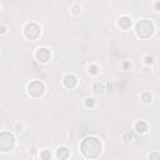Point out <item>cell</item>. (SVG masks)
Listing matches in <instances>:
<instances>
[{
    "instance_id": "obj_1",
    "label": "cell",
    "mask_w": 160,
    "mask_h": 160,
    "mask_svg": "<svg viewBox=\"0 0 160 160\" xmlns=\"http://www.w3.org/2000/svg\"><path fill=\"white\" fill-rule=\"evenodd\" d=\"M81 151L86 158H96L101 151V144L96 138H86L81 143Z\"/></svg>"
},
{
    "instance_id": "obj_2",
    "label": "cell",
    "mask_w": 160,
    "mask_h": 160,
    "mask_svg": "<svg viewBox=\"0 0 160 160\" xmlns=\"http://www.w3.org/2000/svg\"><path fill=\"white\" fill-rule=\"evenodd\" d=\"M14 146V138L9 133H3L0 134V150L9 151Z\"/></svg>"
},
{
    "instance_id": "obj_3",
    "label": "cell",
    "mask_w": 160,
    "mask_h": 160,
    "mask_svg": "<svg viewBox=\"0 0 160 160\" xmlns=\"http://www.w3.org/2000/svg\"><path fill=\"white\" fill-rule=\"evenodd\" d=\"M136 30H138V34L142 38H148L151 33H153L154 26H153V24H151L150 21L143 20V21L138 23V25H136Z\"/></svg>"
},
{
    "instance_id": "obj_4",
    "label": "cell",
    "mask_w": 160,
    "mask_h": 160,
    "mask_svg": "<svg viewBox=\"0 0 160 160\" xmlns=\"http://www.w3.org/2000/svg\"><path fill=\"white\" fill-rule=\"evenodd\" d=\"M29 93L33 96H40L44 93V84L40 81H33L29 85Z\"/></svg>"
},
{
    "instance_id": "obj_5",
    "label": "cell",
    "mask_w": 160,
    "mask_h": 160,
    "mask_svg": "<svg viewBox=\"0 0 160 160\" xmlns=\"http://www.w3.org/2000/svg\"><path fill=\"white\" fill-rule=\"evenodd\" d=\"M39 33H40L39 26H38L36 24H34V23L28 24L25 26V35L28 38H30V39H35V38L39 35Z\"/></svg>"
},
{
    "instance_id": "obj_6",
    "label": "cell",
    "mask_w": 160,
    "mask_h": 160,
    "mask_svg": "<svg viewBox=\"0 0 160 160\" xmlns=\"http://www.w3.org/2000/svg\"><path fill=\"white\" fill-rule=\"evenodd\" d=\"M49 58H50V51H49L48 49L41 48V49H39V50L36 51V59L39 60V62L46 63L49 60Z\"/></svg>"
},
{
    "instance_id": "obj_7",
    "label": "cell",
    "mask_w": 160,
    "mask_h": 160,
    "mask_svg": "<svg viewBox=\"0 0 160 160\" xmlns=\"http://www.w3.org/2000/svg\"><path fill=\"white\" fill-rule=\"evenodd\" d=\"M75 84H77V78H75L74 75H66V77L64 78V85H65L68 89L74 88Z\"/></svg>"
},
{
    "instance_id": "obj_8",
    "label": "cell",
    "mask_w": 160,
    "mask_h": 160,
    "mask_svg": "<svg viewBox=\"0 0 160 160\" xmlns=\"http://www.w3.org/2000/svg\"><path fill=\"white\" fill-rule=\"evenodd\" d=\"M56 155H58V158L60 160H65L68 157H69V150H68L66 148H59Z\"/></svg>"
},
{
    "instance_id": "obj_9",
    "label": "cell",
    "mask_w": 160,
    "mask_h": 160,
    "mask_svg": "<svg viewBox=\"0 0 160 160\" xmlns=\"http://www.w3.org/2000/svg\"><path fill=\"white\" fill-rule=\"evenodd\" d=\"M119 25H120V28H123V29H128V28H130V25H131V20L128 16H123L119 20Z\"/></svg>"
},
{
    "instance_id": "obj_10",
    "label": "cell",
    "mask_w": 160,
    "mask_h": 160,
    "mask_svg": "<svg viewBox=\"0 0 160 160\" xmlns=\"http://www.w3.org/2000/svg\"><path fill=\"white\" fill-rule=\"evenodd\" d=\"M135 128H136V131L138 133H145L148 130V124L144 123V121H139V123H136Z\"/></svg>"
},
{
    "instance_id": "obj_11",
    "label": "cell",
    "mask_w": 160,
    "mask_h": 160,
    "mask_svg": "<svg viewBox=\"0 0 160 160\" xmlns=\"http://www.w3.org/2000/svg\"><path fill=\"white\" fill-rule=\"evenodd\" d=\"M40 157H41L43 160H50L51 159V154H50V151L44 150V151H41V153H40Z\"/></svg>"
},
{
    "instance_id": "obj_12",
    "label": "cell",
    "mask_w": 160,
    "mask_h": 160,
    "mask_svg": "<svg viewBox=\"0 0 160 160\" xmlns=\"http://www.w3.org/2000/svg\"><path fill=\"white\" fill-rule=\"evenodd\" d=\"M94 90H95V93H98V94H100L103 90H104V85L103 84H100V83H96L94 85Z\"/></svg>"
},
{
    "instance_id": "obj_13",
    "label": "cell",
    "mask_w": 160,
    "mask_h": 160,
    "mask_svg": "<svg viewBox=\"0 0 160 160\" xmlns=\"http://www.w3.org/2000/svg\"><path fill=\"white\" fill-rule=\"evenodd\" d=\"M150 100H151V95H150V94H148V93L143 94V101H145V103H149Z\"/></svg>"
},
{
    "instance_id": "obj_14",
    "label": "cell",
    "mask_w": 160,
    "mask_h": 160,
    "mask_svg": "<svg viewBox=\"0 0 160 160\" xmlns=\"http://www.w3.org/2000/svg\"><path fill=\"white\" fill-rule=\"evenodd\" d=\"M89 71L91 74H98V66H95V65H91L89 68Z\"/></svg>"
},
{
    "instance_id": "obj_15",
    "label": "cell",
    "mask_w": 160,
    "mask_h": 160,
    "mask_svg": "<svg viewBox=\"0 0 160 160\" xmlns=\"http://www.w3.org/2000/svg\"><path fill=\"white\" fill-rule=\"evenodd\" d=\"M86 105L88 106H94V100H93V99H86Z\"/></svg>"
},
{
    "instance_id": "obj_16",
    "label": "cell",
    "mask_w": 160,
    "mask_h": 160,
    "mask_svg": "<svg viewBox=\"0 0 160 160\" xmlns=\"http://www.w3.org/2000/svg\"><path fill=\"white\" fill-rule=\"evenodd\" d=\"M79 10H80V8H79L78 5L73 8V13H74V14H78V13H79Z\"/></svg>"
},
{
    "instance_id": "obj_17",
    "label": "cell",
    "mask_w": 160,
    "mask_h": 160,
    "mask_svg": "<svg viewBox=\"0 0 160 160\" xmlns=\"http://www.w3.org/2000/svg\"><path fill=\"white\" fill-rule=\"evenodd\" d=\"M145 60H146V64H151V63H153V58H149V56H146Z\"/></svg>"
},
{
    "instance_id": "obj_18",
    "label": "cell",
    "mask_w": 160,
    "mask_h": 160,
    "mask_svg": "<svg viewBox=\"0 0 160 160\" xmlns=\"http://www.w3.org/2000/svg\"><path fill=\"white\" fill-rule=\"evenodd\" d=\"M150 158H154V160H158V154H151Z\"/></svg>"
}]
</instances>
